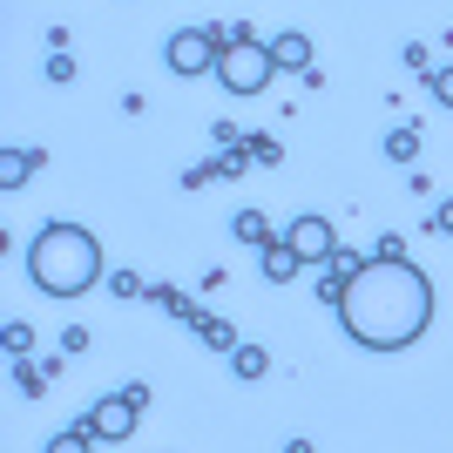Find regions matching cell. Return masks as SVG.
<instances>
[{
  "label": "cell",
  "instance_id": "cell-8",
  "mask_svg": "<svg viewBox=\"0 0 453 453\" xmlns=\"http://www.w3.org/2000/svg\"><path fill=\"white\" fill-rule=\"evenodd\" d=\"M271 61H278V68H311V41H304L298 27H284V35L271 41Z\"/></svg>",
  "mask_w": 453,
  "mask_h": 453
},
{
  "label": "cell",
  "instance_id": "cell-21",
  "mask_svg": "<svg viewBox=\"0 0 453 453\" xmlns=\"http://www.w3.org/2000/svg\"><path fill=\"white\" fill-rule=\"evenodd\" d=\"M434 230H440V237H453V203H440V210H434Z\"/></svg>",
  "mask_w": 453,
  "mask_h": 453
},
{
  "label": "cell",
  "instance_id": "cell-2",
  "mask_svg": "<svg viewBox=\"0 0 453 453\" xmlns=\"http://www.w3.org/2000/svg\"><path fill=\"white\" fill-rule=\"evenodd\" d=\"M27 278H35V291H48V298H81V291H95V284L109 278V265H102V237L81 224H48L27 244Z\"/></svg>",
  "mask_w": 453,
  "mask_h": 453
},
{
  "label": "cell",
  "instance_id": "cell-9",
  "mask_svg": "<svg viewBox=\"0 0 453 453\" xmlns=\"http://www.w3.org/2000/svg\"><path fill=\"white\" fill-rule=\"evenodd\" d=\"M230 230H237V244H278V237H271V217L265 210H237V217H230Z\"/></svg>",
  "mask_w": 453,
  "mask_h": 453
},
{
  "label": "cell",
  "instance_id": "cell-13",
  "mask_svg": "<svg viewBox=\"0 0 453 453\" xmlns=\"http://www.w3.org/2000/svg\"><path fill=\"white\" fill-rule=\"evenodd\" d=\"M48 453H95V434H88V426H68V434L48 440Z\"/></svg>",
  "mask_w": 453,
  "mask_h": 453
},
{
  "label": "cell",
  "instance_id": "cell-3",
  "mask_svg": "<svg viewBox=\"0 0 453 453\" xmlns=\"http://www.w3.org/2000/svg\"><path fill=\"white\" fill-rule=\"evenodd\" d=\"M163 61H170L176 81H196V75H217V61H224V41H217V27H176L170 41H163Z\"/></svg>",
  "mask_w": 453,
  "mask_h": 453
},
{
  "label": "cell",
  "instance_id": "cell-6",
  "mask_svg": "<svg viewBox=\"0 0 453 453\" xmlns=\"http://www.w3.org/2000/svg\"><path fill=\"white\" fill-rule=\"evenodd\" d=\"M135 419H142V406H135L129 393H115V399H95L88 413H81V426H88L95 440H129Z\"/></svg>",
  "mask_w": 453,
  "mask_h": 453
},
{
  "label": "cell",
  "instance_id": "cell-18",
  "mask_svg": "<svg viewBox=\"0 0 453 453\" xmlns=\"http://www.w3.org/2000/svg\"><path fill=\"white\" fill-rule=\"evenodd\" d=\"M426 81H434V102H440V109H453V61H447V68H434Z\"/></svg>",
  "mask_w": 453,
  "mask_h": 453
},
{
  "label": "cell",
  "instance_id": "cell-17",
  "mask_svg": "<svg viewBox=\"0 0 453 453\" xmlns=\"http://www.w3.org/2000/svg\"><path fill=\"white\" fill-rule=\"evenodd\" d=\"M109 291L115 298H150V284L135 278V271H109Z\"/></svg>",
  "mask_w": 453,
  "mask_h": 453
},
{
  "label": "cell",
  "instance_id": "cell-14",
  "mask_svg": "<svg viewBox=\"0 0 453 453\" xmlns=\"http://www.w3.org/2000/svg\"><path fill=\"white\" fill-rule=\"evenodd\" d=\"M196 332H203V345H210V352H237V332H230L224 319H203Z\"/></svg>",
  "mask_w": 453,
  "mask_h": 453
},
{
  "label": "cell",
  "instance_id": "cell-11",
  "mask_svg": "<svg viewBox=\"0 0 453 453\" xmlns=\"http://www.w3.org/2000/svg\"><path fill=\"white\" fill-rule=\"evenodd\" d=\"M386 156H393V163H413V156H419V122H399V129H386Z\"/></svg>",
  "mask_w": 453,
  "mask_h": 453
},
{
  "label": "cell",
  "instance_id": "cell-19",
  "mask_svg": "<svg viewBox=\"0 0 453 453\" xmlns=\"http://www.w3.org/2000/svg\"><path fill=\"white\" fill-rule=\"evenodd\" d=\"M48 81H75V55H68V48L48 55Z\"/></svg>",
  "mask_w": 453,
  "mask_h": 453
},
{
  "label": "cell",
  "instance_id": "cell-12",
  "mask_svg": "<svg viewBox=\"0 0 453 453\" xmlns=\"http://www.w3.org/2000/svg\"><path fill=\"white\" fill-rule=\"evenodd\" d=\"M35 176V156H20V150H0V189H20Z\"/></svg>",
  "mask_w": 453,
  "mask_h": 453
},
{
  "label": "cell",
  "instance_id": "cell-20",
  "mask_svg": "<svg viewBox=\"0 0 453 453\" xmlns=\"http://www.w3.org/2000/svg\"><path fill=\"white\" fill-rule=\"evenodd\" d=\"M278 156H284V150L271 142V135H257V142H250V163H278Z\"/></svg>",
  "mask_w": 453,
  "mask_h": 453
},
{
  "label": "cell",
  "instance_id": "cell-15",
  "mask_svg": "<svg viewBox=\"0 0 453 453\" xmlns=\"http://www.w3.org/2000/svg\"><path fill=\"white\" fill-rule=\"evenodd\" d=\"M14 386L27 399H41V386H48V365H27V359H14Z\"/></svg>",
  "mask_w": 453,
  "mask_h": 453
},
{
  "label": "cell",
  "instance_id": "cell-22",
  "mask_svg": "<svg viewBox=\"0 0 453 453\" xmlns=\"http://www.w3.org/2000/svg\"><path fill=\"white\" fill-rule=\"evenodd\" d=\"M284 453H311V440H284Z\"/></svg>",
  "mask_w": 453,
  "mask_h": 453
},
{
  "label": "cell",
  "instance_id": "cell-10",
  "mask_svg": "<svg viewBox=\"0 0 453 453\" xmlns=\"http://www.w3.org/2000/svg\"><path fill=\"white\" fill-rule=\"evenodd\" d=\"M230 372H237V379H265L271 352H265V345H237V352H230Z\"/></svg>",
  "mask_w": 453,
  "mask_h": 453
},
{
  "label": "cell",
  "instance_id": "cell-7",
  "mask_svg": "<svg viewBox=\"0 0 453 453\" xmlns=\"http://www.w3.org/2000/svg\"><path fill=\"white\" fill-rule=\"evenodd\" d=\"M257 265H265V278L271 284H291V278H298V250H291V244H284V237H278V244H265V250H257Z\"/></svg>",
  "mask_w": 453,
  "mask_h": 453
},
{
  "label": "cell",
  "instance_id": "cell-1",
  "mask_svg": "<svg viewBox=\"0 0 453 453\" xmlns=\"http://www.w3.org/2000/svg\"><path fill=\"white\" fill-rule=\"evenodd\" d=\"M426 319H434V291L413 257H372L339 304L345 339L365 352H406L426 332Z\"/></svg>",
  "mask_w": 453,
  "mask_h": 453
},
{
  "label": "cell",
  "instance_id": "cell-5",
  "mask_svg": "<svg viewBox=\"0 0 453 453\" xmlns=\"http://www.w3.org/2000/svg\"><path fill=\"white\" fill-rule=\"evenodd\" d=\"M284 244L298 250L304 271H325L332 257H339V230H332V217H319V210H304V217H291V224L278 230Z\"/></svg>",
  "mask_w": 453,
  "mask_h": 453
},
{
  "label": "cell",
  "instance_id": "cell-16",
  "mask_svg": "<svg viewBox=\"0 0 453 453\" xmlns=\"http://www.w3.org/2000/svg\"><path fill=\"white\" fill-rule=\"evenodd\" d=\"M0 345H7V352H14V359H27V352H35V325H7V332H0Z\"/></svg>",
  "mask_w": 453,
  "mask_h": 453
},
{
  "label": "cell",
  "instance_id": "cell-4",
  "mask_svg": "<svg viewBox=\"0 0 453 453\" xmlns=\"http://www.w3.org/2000/svg\"><path fill=\"white\" fill-rule=\"evenodd\" d=\"M271 75H278V61H271V41H257V35L224 48V61H217V81H224L230 95H257Z\"/></svg>",
  "mask_w": 453,
  "mask_h": 453
}]
</instances>
